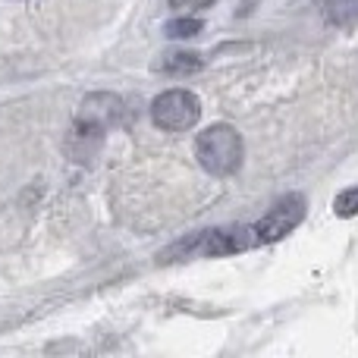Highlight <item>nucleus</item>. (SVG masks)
<instances>
[{
  "mask_svg": "<svg viewBox=\"0 0 358 358\" xmlns=\"http://www.w3.org/2000/svg\"><path fill=\"white\" fill-rule=\"evenodd\" d=\"M195 155H198V164L210 176H233L242 167L245 145H242V136L229 123H217V126H208L198 136Z\"/></svg>",
  "mask_w": 358,
  "mask_h": 358,
  "instance_id": "obj_1",
  "label": "nucleus"
},
{
  "mask_svg": "<svg viewBox=\"0 0 358 358\" xmlns=\"http://www.w3.org/2000/svg\"><path fill=\"white\" fill-rule=\"evenodd\" d=\"M198 117H201V101L185 88H170L151 101V120L157 129L185 132L198 123Z\"/></svg>",
  "mask_w": 358,
  "mask_h": 358,
  "instance_id": "obj_2",
  "label": "nucleus"
},
{
  "mask_svg": "<svg viewBox=\"0 0 358 358\" xmlns=\"http://www.w3.org/2000/svg\"><path fill=\"white\" fill-rule=\"evenodd\" d=\"M302 217H305V198L286 195V198H280L258 223H252V227H255V236H258L261 245H267V242H280L286 233H292V229L302 223Z\"/></svg>",
  "mask_w": 358,
  "mask_h": 358,
  "instance_id": "obj_3",
  "label": "nucleus"
},
{
  "mask_svg": "<svg viewBox=\"0 0 358 358\" xmlns=\"http://www.w3.org/2000/svg\"><path fill=\"white\" fill-rule=\"evenodd\" d=\"M261 245L258 236H255V227H220V229H204L195 242H189L192 252H201L210 255V258H223V255H236V252H245V248Z\"/></svg>",
  "mask_w": 358,
  "mask_h": 358,
  "instance_id": "obj_4",
  "label": "nucleus"
},
{
  "mask_svg": "<svg viewBox=\"0 0 358 358\" xmlns=\"http://www.w3.org/2000/svg\"><path fill=\"white\" fill-rule=\"evenodd\" d=\"M204 66V57L201 54H192V50H173V54H164V60L155 63V69L170 76H192Z\"/></svg>",
  "mask_w": 358,
  "mask_h": 358,
  "instance_id": "obj_5",
  "label": "nucleus"
},
{
  "mask_svg": "<svg viewBox=\"0 0 358 358\" xmlns=\"http://www.w3.org/2000/svg\"><path fill=\"white\" fill-rule=\"evenodd\" d=\"M324 16H327L330 25L352 29V25H358V0H330Z\"/></svg>",
  "mask_w": 358,
  "mask_h": 358,
  "instance_id": "obj_6",
  "label": "nucleus"
},
{
  "mask_svg": "<svg viewBox=\"0 0 358 358\" xmlns=\"http://www.w3.org/2000/svg\"><path fill=\"white\" fill-rule=\"evenodd\" d=\"M201 29H204L201 19L185 16V19H170L164 31H167V38H192V35H198Z\"/></svg>",
  "mask_w": 358,
  "mask_h": 358,
  "instance_id": "obj_7",
  "label": "nucleus"
},
{
  "mask_svg": "<svg viewBox=\"0 0 358 358\" xmlns=\"http://www.w3.org/2000/svg\"><path fill=\"white\" fill-rule=\"evenodd\" d=\"M334 210H336V217H355L358 214V185H355V189H346V192H340V195H336Z\"/></svg>",
  "mask_w": 358,
  "mask_h": 358,
  "instance_id": "obj_8",
  "label": "nucleus"
},
{
  "mask_svg": "<svg viewBox=\"0 0 358 358\" xmlns=\"http://www.w3.org/2000/svg\"><path fill=\"white\" fill-rule=\"evenodd\" d=\"M210 3L214 0H170V6H176V10H204Z\"/></svg>",
  "mask_w": 358,
  "mask_h": 358,
  "instance_id": "obj_9",
  "label": "nucleus"
}]
</instances>
